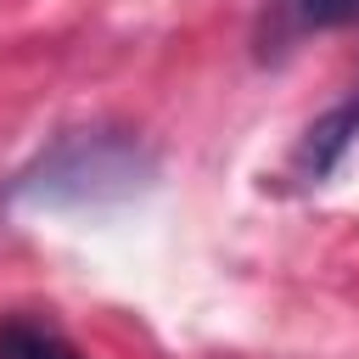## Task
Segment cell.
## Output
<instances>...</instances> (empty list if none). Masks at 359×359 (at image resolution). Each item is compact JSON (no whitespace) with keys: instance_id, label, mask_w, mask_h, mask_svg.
<instances>
[{"instance_id":"cell-3","label":"cell","mask_w":359,"mask_h":359,"mask_svg":"<svg viewBox=\"0 0 359 359\" xmlns=\"http://www.w3.org/2000/svg\"><path fill=\"white\" fill-rule=\"evenodd\" d=\"M0 359H84L62 331L34 325V320H6L0 325Z\"/></svg>"},{"instance_id":"cell-2","label":"cell","mask_w":359,"mask_h":359,"mask_svg":"<svg viewBox=\"0 0 359 359\" xmlns=\"http://www.w3.org/2000/svg\"><path fill=\"white\" fill-rule=\"evenodd\" d=\"M353 140H359V95H348L342 107H331V112H320V118L309 123V135L297 140L292 174H297L303 185H320V180L348 157Z\"/></svg>"},{"instance_id":"cell-4","label":"cell","mask_w":359,"mask_h":359,"mask_svg":"<svg viewBox=\"0 0 359 359\" xmlns=\"http://www.w3.org/2000/svg\"><path fill=\"white\" fill-rule=\"evenodd\" d=\"M309 22H325V28H342V22H359V0H297Z\"/></svg>"},{"instance_id":"cell-1","label":"cell","mask_w":359,"mask_h":359,"mask_svg":"<svg viewBox=\"0 0 359 359\" xmlns=\"http://www.w3.org/2000/svg\"><path fill=\"white\" fill-rule=\"evenodd\" d=\"M146 180H151V151L135 135L73 129L11 180V202L17 208H95V202L135 196Z\"/></svg>"}]
</instances>
